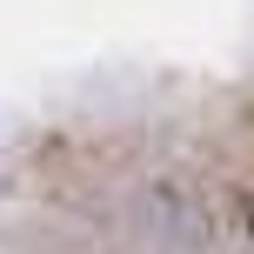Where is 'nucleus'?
<instances>
[{"label":"nucleus","mask_w":254,"mask_h":254,"mask_svg":"<svg viewBox=\"0 0 254 254\" xmlns=\"http://www.w3.org/2000/svg\"><path fill=\"white\" fill-rule=\"evenodd\" d=\"M248 221H254V214H248Z\"/></svg>","instance_id":"f257e3e1"}]
</instances>
